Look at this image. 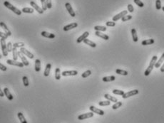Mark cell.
I'll return each instance as SVG.
<instances>
[{
	"label": "cell",
	"instance_id": "21",
	"mask_svg": "<svg viewBox=\"0 0 164 123\" xmlns=\"http://www.w3.org/2000/svg\"><path fill=\"white\" fill-rule=\"evenodd\" d=\"M131 35H132V39H133V41L134 42H137L139 41L137 32H136V30L135 28H132V30H131Z\"/></svg>",
	"mask_w": 164,
	"mask_h": 123
},
{
	"label": "cell",
	"instance_id": "53",
	"mask_svg": "<svg viewBox=\"0 0 164 123\" xmlns=\"http://www.w3.org/2000/svg\"><path fill=\"white\" fill-rule=\"evenodd\" d=\"M2 55H0V58H2Z\"/></svg>",
	"mask_w": 164,
	"mask_h": 123
},
{
	"label": "cell",
	"instance_id": "12",
	"mask_svg": "<svg viewBox=\"0 0 164 123\" xmlns=\"http://www.w3.org/2000/svg\"><path fill=\"white\" fill-rule=\"evenodd\" d=\"M20 51L24 55V56H26L28 58H31V59H32V58H34V55H33L30 51H29L28 50H26V48H24V47H22V48H20Z\"/></svg>",
	"mask_w": 164,
	"mask_h": 123
},
{
	"label": "cell",
	"instance_id": "17",
	"mask_svg": "<svg viewBox=\"0 0 164 123\" xmlns=\"http://www.w3.org/2000/svg\"><path fill=\"white\" fill-rule=\"evenodd\" d=\"M4 95L7 98V99H8V100H12L14 99L13 95H12V93H10L9 90L7 87H5V88L4 89Z\"/></svg>",
	"mask_w": 164,
	"mask_h": 123
},
{
	"label": "cell",
	"instance_id": "34",
	"mask_svg": "<svg viewBox=\"0 0 164 123\" xmlns=\"http://www.w3.org/2000/svg\"><path fill=\"white\" fill-rule=\"evenodd\" d=\"M113 93L115 94V95H123L125 93H124V91L123 90H117V89H115L113 91Z\"/></svg>",
	"mask_w": 164,
	"mask_h": 123
},
{
	"label": "cell",
	"instance_id": "18",
	"mask_svg": "<svg viewBox=\"0 0 164 123\" xmlns=\"http://www.w3.org/2000/svg\"><path fill=\"white\" fill-rule=\"evenodd\" d=\"M95 34H96V36H98V37H100V38H101V39H104V40H106V41H107V40L109 39V36L108 35H106V34H103V33H101V32H95Z\"/></svg>",
	"mask_w": 164,
	"mask_h": 123
},
{
	"label": "cell",
	"instance_id": "27",
	"mask_svg": "<svg viewBox=\"0 0 164 123\" xmlns=\"http://www.w3.org/2000/svg\"><path fill=\"white\" fill-rule=\"evenodd\" d=\"M17 116H18V118L19 119L21 123H27V121L26 119H25L24 117V115H23L22 112H18L17 113Z\"/></svg>",
	"mask_w": 164,
	"mask_h": 123
},
{
	"label": "cell",
	"instance_id": "39",
	"mask_svg": "<svg viewBox=\"0 0 164 123\" xmlns=\"http://www.w3.org/2000/svg\"><path fill=\"white\" fill-rule=\"evenodd\" d=\"M122 105V103L120 101V102H116V103H115V104L112 106V109L113 110H116V109H118V107H120Z\"/></svg>",
	"mask_w": 164,
	"mask_h": 123
},
{
	"label": "cell",
	"instance_id": "45",
	"mask_svg": "<svg viewBox=\"0 0 164 123\" xmlns=\"http://www.w3.org/2000/svg\"><path fill=\"white\" fill-rule=\"evenodd\" d=\"M106 26L113 27V26H115L116 22H114V21H107V22L106 23Z\"/></svg>",
	"mask_w": 164,
	"mask_h": 123
},
{
	"label": "cell",
	"instance_id": "47",
	"mask_svg": "<svg viewBox=\"0 0 164 123\" xmlns=\"http://www.w3.org/2000/svg\"><path fill=\"white\" fill-rule=\"evenodd\" d=\"M9 36L5 34V33H3V32H0V38L1 39H7Z\"/></svg>",
	"mask_w": 164,
	"mask_h": 123
},
{
	"label": "cell",
	"instance_id": "37",
	"mask_svg": "<svg viewBox=\"0 0 164 123\" xmlns=\"http://www.w3.org/2000/svg\"><path fill=\"white\" fill-rule=\"evenodd\" d=\"M91 71L90 70H88V71H85L84 73H82L81 77L84 78H86L88 77L89 75H91Z\"/></svg>",
	"mask_w": 164,
	"mask_h": 123
},
{
	"label": "cell",
	"instance_id": "40",
	"mask_svg": "<svg viewBox=\"0 0 164 123\" xmlns=\"http://www.w3.org/2000/svg\"><path fill=\"white\" fill-rule=\"evenodd\" d=\"M41 3H42V9L43 11H46L48 8H47V6H46V0H41Z\"/></svg>",
	"mask_w": 164,
	"mask_h": 123
},
{
	"label": "cell",
	"instance_id": "42",
	"mask_svg": "<svg viewBox=\"0 0 164 123\" xmlns=\"http://www.w3.org/2000/svg\"><path fill=\"white\" fill-rule=\"evenodd\" d=\"M132 19V16H131V15H126L125 16H123V17L121 19V21H122L123 22H125V21H128V20H130V19Z\"/></svg>",
	"mask_w": 164,
	"mask_h": 123
},
{
	"label": "cell",
	"instance_id": "46",
	"mask_svg": "<svg viewBox=\"0 0 164 123\" xmlns=\"http://www.w3.org/2000/svg\"><path fill=\"white\" fill-rule=\"evenodd\" d=\"M128 12H130V13L134 12V7L132 6V4H128Z\"/></svg>",
	"mask_w": 164,
	"mask_h": 123
},
{
	"label": "cell",
	"instance_id": "7",
	"mask_svg": "<svg viewBox=\"0 0 164 123\" xmlns=\"http://www.w3.org/2000/svg\"><path fill=\"white\" fill-rule=\"evenodd\" d=\"M18 56L21 58V62H22V63H23L24 66H28L29 65V61L27 60L26 58L24 56V55L21 51H19V52H18Z\"/></svg>",
	"mask_w": 164,
	"mask_h": 123
},
{
	"label": "cell",
	"instance_id": "16",
	"mask_svg": "<svg viewBox=\"0 0 164 123\" xmlns=\"http://www.w3.org/2000/svg\"><path fill=\"white\" fill-rule=\"evenodd\" d=\"M89 36V33L88 32H84L81 36H80L79 38H78V39L76 40V42L78 43V44H80V43H81L82 41H84V39H86L88 36Z\"/></svg>",
	"mask_w": 164,
	"mask_h": 123
},
{
	"label": "cell",
	"instance_id": "23",
	"mask_svg": "<svg viewBox=\"0 0 164 123\" xmlns=\"http://www.w3.org/2000/svg\"><path fill=\"white\" fill-rule=\"evenodd\" d=\"M104 98H105L106 99H107L108 100L111 101V102H114V103L118 102V99H117L116 98H115V97H114V96H111V95H110L109 94H105V95H104Z\"/></svg>",
	"mask_w": 164,
	"mask_h": 123
},
{
	"label": "cell",
	"instance_id": "10",
	"mask_svg": "<svg viewBox=\"0 0 164 123\" xmlns=\"http://www.w3.org/2000/svg\"><path fill=\"white\" fill-rule=\"evenodd\" d=\"M93 116V112H87V113H84V114L80 115L78 117V119L79 120H83V119H88V118L92 117Z\"/></svg>",
	"mask_w": 164,
	"mask_h": 123
},
{
	"label": "cell",
	"instance_id": "19",
	"mask_svg": "<svg viewBox=\"0 0 164 123\" xmlns=\"http://www.w3.org/2000/svg\"><path fill=\"white\" fill-rule=\"evenodd\" d=\"M164 61V53L162 54V56H160V59L158 60V61H156V64H155V68H160V66H161V64H162V63Z\"/></svg>",
	"mask_w": 164,
	"mask_h": 123
},
{
	"label": "cell",
	"instance_id": "48",
	"mask_svg": "<svg viewBox=\"0 0 164 123\" xmlns=\"http://www.w3.org/2000/svg\"><path fill=\"white\" fill-rule=\"evenodd\" d=\"M46 6H47V8L48 9H51V7H52V4H51V0H46Z\"/></svg>",
	"mask_w": 164,
	"mask_h": 123
},
{
	"label": "cell",
	"instance_id": "30",
	"mask_svg": "<svg viewBox=\"0 0 164 123\" xmlns=\"http://www.w3.org/2000/svg\"><path fill=\"white\" fill-rule=\"evenodd\" d=\"M34 12L33 8H29V7H24L21 9V12L24 13H27V14H32Z\"/></svg>",
	"mask_w": 164,
	"mask_h": 123
},
{
	"label": "cell",
	"instance_id": "33",
	"mask_svg": "<svg viewBox=\"0 0 164 123\" xmlns=\"http://www.w3.org/2000/svg\"><path fill=\"white\" fill-rule=\"evenodd\" d=\"M12 53H13V60H17V58H18V51H17V48L13 47Z\"/></svg>",
	"mask_w": 164,
	"mask_h": 123
},
{
	"label": "cell",
	"instance_id": "8",
	"mask_svg": "<svg viewBox=\"0 0 164 123\" xmlns=\"http://www.w3.org/2000/svg\"><path fill=\"white\" fill-rule=\"evenodd\" d=\"M89 109H90V110H91L92 112H93V113L98 114V115H104V112L102 110L98 109V108H97V107H94V106H90Z\"/></svg>",
	"mask_w": 164,
	"mask_h": 123
},
{
	"label": "cell",
	"instance_id": "50",
	"mask_svg": "<svg viewBox=\"0 0 164 123\" xmlns=\"http://www.w3.org/2000/svg\"><path fill=\"white\" fill-rule=\"evenodd\" d=\"M4 91H2L1 90V88H0V97H4Z\"/></svg>",
	"mask_w": 164,
	"mask_h": 123
},
{
	"label": "cell",
	"instance_id": "43",
	"mask_svg": "<svg viewBox=\"0 0 164 123\" xmlns=\"http://www.w3.org/2000/svg\"><path fill=\"white\" fill-rule=\"evenodd\" d=\"M156 8L157 10H160L161 9V2H160V0H156Z\"/></svg>",
	"mask_w": 164,
	"mask_h": 123
},
{
	"label": "cell",
	"instance_id": "51",
	"mask_svg": "<svg viewBox=\"0 0 164 123\" xmlns=\"http://www.w3.org/2000/svg\"><path fill=\"white\" fill-rule=\"evenodd\" d=\"M160 72H162V73H164V63H163V65L161 66V68H160Z\"/></svg>",
	"mask_w": 164,
	"mask_h": 123
},
{
	"label": "cell",
	"instance_id": "14",
	"mask_svg": "<svg viewBox=\"0 0 164 123\" xmlns=\"http://www.w3.org/2000/svg\"><path fill=\"white\" fill-rule=\"evenodd\" d=\"M0 26H1L4 30V33L8 36H10L11 35H12V33H11V32L9 31V29L8 28V27L7 26V25L5 24V23L4 22H3V21H1L0 22Z\"/></svg>",
	"mask_w": 164,
	"mask_h": 123
},
{
	"label": "cell",
	"instance_id": "49",
	"mask_svg": "<svg viewBox=\"0 0 164 123\" xmlns=\"http://www.w3.org/2000/svg\"><path fill=\"white\" fill-rule=\"evenodd\" d=\"M0 70L2 71H6L7 70V68L5 66H4L2 63H0Z\"/></svg>",
	"mask_w": 164,
	"mask_h": 123
},
{
	"label": "cell",
	"instance_id": "15",
	"mask_svg": "<svg viewBox=\"0 0 164 123\" xmlns=\"http://www.w3.org/2000/svg\"><path fill=\"white\" fill-rule=\"evenodd\" d=\"M30 5L33 7V9H34L38 13H39V14H41L44 13L43 9H42L41 7H39L34 2H30Z\"/></svg>",
	"mask_w": 164,
	"mask_h": 123
},
{
	"label": "cell",
	"instance_id": "2",
	"mask_svg": "<svg viewBox=\"0 0 164 123\" xmlns=\"http://www.w3.org/2000/svg\"><path fill=\"white\" fill-rule=\"evenodd\" d=\"M4 5L7 7V8H8L9 9H10L11 11H12L14 14H16L17 15H18V16H20L21 14V11H20L19 9H18L17 7H15L14 6H13L11 3H9L8 1H5L4 2Z\"/></svg>",
	"mask_w": 164,
	"mask_h": 123
},
{
	"label": "cell",
	"instance_id": "5",
	"mask_svg": "<svg viewBox=\"0 0 164 123\" xmlns=\"http://www.w3.org/2000/svg\"><path fill=\"white\" fill-rule=\"evenodd\" d=\"M139 93V90H130L129 92H128V93H124L122 97L123 99H126V98H128L129 97H131V96H134V95H136Z\"/></svg>",
	"mask_w": 164,
	"mask_h": 123
},
{
	"label": "cell",
	"instance_id": "38",
	"mask_svg": "<svg viewBox=\"0 0 164 123\" xmlns=\"http://www.w3.org/2000/svg\"><path fill=\"white\" fill-rule=\"evenodd\" d=\"M22 80H23L24 85V86H26V87H28V86H29V85L28 78H27L26 76H24V77L22 78Z\"/></svg>",
	"mask_w": 164,
	"mask_h": 123
},
{
	"label": "cell",
	"instance_id": "29",
	"mask_svg": "<svg viewBox=\"0 0 164 123\" xmlns=\"http://www.w3.org/2000/svg\"><path fill=\"white\" fill-rule=\"evenodd\" d=\"M154 44V39H147V40H144L141 42V44L143 46H147V45H151Z\"/></svg>",
	"mask_w": 164,
	"mask_h": 123
},
{
	"label": "cell",
	"instance_id": "36",
	"mask_svg": "<svg viewBox=\"0 0 164 123\" xmlns=\"http://www.w3.org/2000/svg\"><path fill=\"white\" fill-rule=\"evenodd\" d=\"M25 45H24V43H23V42H18V43H15V44H13V47H14V48H22V47H24Z\"/></svg>",
	"mask_w": 164,
	"mask_h": 123
},
{
	"label": "cell",
	"instance_id": "20",
	"mask_svg": "<svg viewBox=\"0 0 164 123\" xmlns=\"http://www.w3.org/2000/svg\"><path fill=\"white\" fill-rule=\"evenodd\" d=\"M51 68V65L50 63H47L46 66V68L44 70V75L45 77H48L49 75Z\"/></svg>",
	"mask_w": 164,
	"mask_h": 123
},
{
	"label": "cell",
	"instance_id": "13",
	"mask_svg": "<svg viewBox=\"0 0 164 123\" xmlns=\"http://www.w3.org/2000/svg\"><path fill=\"white\" fill-rule=\"evenodd\" d=\"M65 7H66V8H67V9L69 14L71 15V16L74 17V16H76V14H75V12H74L73 8H72L71 5L69 3H66V4H65Z\"/></svg>",
	"mask_w": 164,
	"mask_h": 123
},
{
	"label": "cell",
	"instance_id": "28",
	"mask_svg": "<svg viewBox=\"0 0 164 123\" xmlns=\"http://www.w3.org/2000/svg\"><path fill=\"white\" fill-rule=\"evenodd\" d=\"M94 29L96 30V32H106L107 28L103 26H95Z\"/></svg>",
	"mask_w": 164,
	"mask_h": 123
},
{
	"label": "cell",
	"instance_id": "4",
	"mask_svg": "<svg viewBox=\"0 0 164 123\" xmlns=\"http://www.w3.org/2000/svg\"><path fill=\"white\" fill-rule=\"evenodd\" d=\"M7 64H9V65L15 66H17V67H19V68H23V67L24 66V65L22 63V62H18L17 60H14L8 59V60H7Z\"/></svg>",
	"mask_w": 164,
	"mask_h": 123
},
{
	"label": "cell",
	"instance_id": "9",
	"mask_svg": "<svg viewBox=\"0 0 164 123\" xmlns=\"http://www.w3.org/2000/svg\"><path fill=\"white\" fill-rule=\"evenodd\" d=\"M77 26H78V24L76 23V22H74V23H71L70 24L65 26L63 28V29L64 32H68V31H69V30H71V29H73L74 28H76Z\"/></svg>",
	"mask_w": 164,
	"mask_h": 123
},
{
	"label": "cell",
	"instance_id": "31",
	"mask_svg": "<svg viewBox=\"0 0 164 123\" xmlns=\"http://www.w3.org/2000/svg\"><path fill=\"white\" fill-rule=\"evenodd\" d=\"M55 79L58 80L61 79V71L59 68H56L55 70Z\"/></svg>",
	"mask_w": 164,
	"mask_h": 123
},
{
	"label": "cell",
	"instance_id": "22",
	"mask_svg": "<svg viewBox=\"0 0 164 123\" xmlns=\"http://www.w3.org/2000/svg\"><path fill=\"white\" fill-rule=\"evenodd\" d=\"M42 36L45 37V38H48V39H54L55 38V35L54 34H51V33H49V32H42L41 33Z\"/></svg>",
	"mask_w": 164,
	"mask_h": 123
},
{
	"label": "cell",
	"instance_id": "44",
	"mask_svg": "<svg viewBox=\"0 0 164 123\" xmlns=\"http://www.w3.org/2000/svg\"><path fill=\"white\" fill-rule=\"evenodd\" d=\"M7 51L8 52H11L12 51V49H13V45L11 42H9L7 44Z\"/></svg>",
	"mask_w": 164,
	"mask_h": 123
},
{
	"label": "cell",
	"instance_id": "11",
	"mask_svg": "<svg viewBox=\"0 0 164 123\" xmlns=\"http://www.w3.org/2000/svg\"><path fill=\"white\" fill-rule=\"evenodd\" d=\"M77 74H78L77 71H63L61 73L63 76H74V75H76Z\"/></svg>",
	"mask_w": 164,
	"mask_h": 123
},
{
	"label": "cell",
	"instance_id": "24",
	"mask_svg": "<svg viewBox=\"0 0 164 123\" xmlns=\"http://www.w3.org/2000/svg\"><path fill=\"white\" fill-rule=\"evenodd\" d=\"M41 71V61L39 59L35 60V71L39 72Z\"/></svg>",
	"mask_w": 164,
	"mask_h": 123
},
{
	"label": "cell",
	"instance_id": "6",
	"mask_svg": "<svg viewBox=\"0 0 164 123\" xmlns=\"http://www.w3.org/2000/svg\"><path fill=\"white\" fill-rule=\"evenodd\" d=\"M127 11H123V12H121V13H119V14H116V16H114V17H113V21H114V22H116V21H117L118 20H119L120 19H122L123 16H125L126 15H127Z\"/></svg>",
	"mask_w": 164,
	"mask_h": 123
},
{
	"label": "cell",
	"instance_id": "35",
	"mask_svg": "<svg viewBox=\"0 0 164 123\" xmlns=\"http://www.w3.org/2000/svg\"><path fill=\"white\" fill-rule=\"evenodd\" d=\"M98 105L100 106H109L111 105V101L109 100H106V101H100L98 103Z\"/></svg>",
	"mask_w": 164,
	"mask_h": 123
},
{
	"label": "cell",
	"instance_id": "1",
	"mask_svg": "<svg viewBox=\"0 0 164 123\" xmlns=\"http://www.w3.org/2000/svg\"><path fill=\"white\" fill-rule=\"evenodd\" d=\"M157 59H158V57H157L156 56H153V58H152V59H151V60L150 64H149L148 68L146 70V71H145V73H144V75H145L146 76L149 75L150 73H151V71H153V68H154V66H155V64H156V61H157Z\"/></svg>",
	"mask_w": 164,
	"mask_h": 123
},
{
	"label": "cell",
	"instance_id": "52",
	"mask_svg": "<svg viewBox=\"0 0 164 123\" xmlns=\"http://www.w3.org/2000/svg\"><path fill=\"white\" fill-rule=\"evenodd\" d=\"M162 9H163V11L164 12V7H162Z\"/></svg>",
	"mask_w": 164,
	"mask_h": 123
},
{
	"label": "cell",
	"instance_id": "26",
	"mask_svg": "<svg viewBox=\"0 0 164 123\" xmlns=\"http://www.w3.org/2000/svg\"><path fill=\"white\" fill-rule=\"evenodd\" d=\"M84 43L86 44V45H88L89 46H91V47H92V48H96V44L94 42L90 41L89 39H84Z\"/></svg>",
	"mask_w": 164,
	"mask_h": 123
},
{
	"label": "cell",
	"instance_id": "32",
	"mask_svg": "<svg viewBox=\"0 0 164 123\" xmlns=\"http://www.w3.org/2000/svg\"><path fill=\"white\" fill-rule=\"evenodd\" d=\"M116 73L118 75H127L128 74V73L126 71L124 70H121V69H116Z\"/></svg>",
	"mask_w": 164,
	"mask_h": 123
},
{
	"label": "cell",
	"instance_id": "25",
	"mask_svg": "<svg viewBox=\"0 0 164 123\" xmlns=\"http://www.w3.org/2000/svg\"><path fill=\"white\" fill-rule=\"evenodd\" d=\"M116 80V77L114 75H111V76H106L102 78V80L104 82H111L114 81Z\"/></svg>",
	"mask_w": 164,
	"mask_h": 123
},
{
	"label": "cell",
	"instance_id": "3",
	"mask_svg": "<svg viewBox=\"0 0 164 123\" xmlns=\"http://www.w3.org/2000/svg\"><path fill=\"white\" fill-rule=\"evenodd\" d=\"M0 44H1V47H2V54L4 56H8V51L7 48V44L5 41V39H0Z\"/></svg>",
	"mask_w": 164,
	"mask_h": 123
},
{
	"label": "cell",
	"instance_id": "41",
	"mask_svg": "<svg viewBox=\"0 0 164 123\" xmlns=\"http://www.w3.org/2000/svg\"><path fill=\"white\" fill-rule=\"evenodd\" d=\"M134 3L139 6V7H144V4L141 1V0H134Z\"/></svg>",
	"mask_w": 164,
	"mask_h": 123
}]
</instances>
